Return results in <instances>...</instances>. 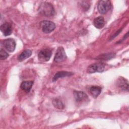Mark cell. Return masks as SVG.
I'll use <instances>...</instances> for the list:
<instances>
[{
  "mask_svg": "<svg viewBox=\"0 0 129 129\" xmlns=\"http://www.w3.org/2000/svg\"><path fill=\"white\" fill-rule=\"evenodd\" d=\"M39 13L46 17L53 16L55 15V10L53 6L47 2L42 3L38 8Z\"/></svg>",
  "mask_w": 129,
  "mask_h": 129,
  "instance_id": "1",
  "label": "cell"
},
{
  "mask_svg": "<svg viewBox=\"0 0 129 129\" xmlns=\"http://www.w3.org/2000/svg\"><path fill=\"white\" fill-rule=\"evenodd\" d=\"M40 24L42 31L45 33H49L55 28V24L50 21H42L40 22Z\"/></svg>",
  "mask_w": 129,
  "mask_h": 129,
  "instance_id": "2",
  "label": "cell"
},
{
  "mask_svg": "<svg viewBox=\"0 0 129 129\" xmlns=\"http://www.w3.org/2000/svg\"><path fill=\"white\" fill-rule=\"evenodd\" d=\"M105 64L103 62H98L90 65L87 69L89 73H94L95 72H102L104 71Z\"/></svg>",
  "mask_w": 129,
  "mask_h": 129,
  "instance_id": "3",
  "label": "cell"
},
{
  "mask_svg": "<svg viewBox=\"0 0 129 129\" xmlns=\"http://www.w3.org/2000/svg\"><path fill=\"white\" fill-rule=\"evenodd\" d=\"M111 7V4L109 1H100L98 4V10L100 14H106Z\"/></svg>",
  "mask_w": 129,
  "mask_h": 129,
  "instance_id": "4",
  "label": "cell"
},
{
  "mask_svg": "<svg viewBox=\"0 0 129 129\" xmlns=\"http://www.w3.org/2000/svg\"><path fill=\"white\" fill-rule=\"evenodd\" d=\"M74 96L77 103H82L89 101L88 96L83 91H75L74 92Z\"/></svg>",
  "mask_w": 129,
  "mask_h": 129,
  "instance_id": "5",
  "label": "cell"
},
{
  "mask_svg": "<svg viewBox=\"0 0 129 129\" xmlns=\"http://www.w3.org/2000/svg\"><path fill=\"white\" fill-rule=\"evenodd\" d=\"M2 45L8 51L12 52L15 49L16 42L13 39L8 38L3 41Z\"/></svg>",
  "mask_w": 129,
  "mask_h": 129,
  "instance_id": "6",
  "label": "cell"
},
{
  "mask_svg": "<svg viewBox=\"0 0 129 129\" xmlns=\"http://www.w3.org/2000/svg\"><path fill=\"white\" fill-rule=\"evenodd\" d=\"M51 56V51L49 49H44L41 50L38 55V59L40 61H47Z\"/></svg>",
  "mask_w": 129,
  "mask_h": 129,
  "instance_id": "7",
  "label": "cell"
},
{
  "mask_svg": "<svg viewBox=\"0 0 129 129\" xmlns=\"http://www.w3.org/2000/svg\"><path fill=\"white\" fill-rule=\"evenodd\" d=\"M67 58V55L64 50L62 47H59L55 53L54 61L56 62H59L63 61Z\"/></svg>",
  "mask_w": 129,
  "mask_h": 129,
  "instance_id": "8",
  "label": "cell"
},
{
  "mask_svg": "<svg viewBox=\"0 0 129 129\" xmlns=\"http://www.w3.org/2000/svg\"><path fill=\"white\" fill-rule=\"evenodd\" d=\"M1 31L5 36H9L12 34V27L11 24L8 22L3 24L0 27Z\"/></svg>",
  "mask_w": 129,
  "mask_h": 129,
  "instance_id": "9",
  "label": "cell"
},
{
  "mask_svg": "<svg viewBox=\"0 0 129 129\" xmlns=\"http://www.w3.org/2000/svg\"><path fill=\"white\" fill-rule=\"evenodd\" d=\"M117 86L123 90L127 91L128 89V81L123 78V77H120L117 81Z\"/></svg>",
  "mask_w": 129,
  "mask_h": 129,
  "instance_id": "10",
  "label": "cell"
},
{
  "mask_svg": "<svg viewBox=\"0 0 129 129\" xmlns=\"http://www.w3.org/2000/svg\"><path fill=\"white\" fill-rule=\"evenodd\" d=\"M73 75V73L72 72H69L66 71H59L57 72L55 74L53 78H52V81L54 82L60 78H63L67 76H71Z\"/></svg>",
  "mask_w": 129,
  "mask_h": 129,
  "instance_id": "11",
  "label": "cell"
},
{
  "mask_svg": "<svg viewBox=\"0 0 129 129\" xmlns=\"http://www.w3.org/2000/svg\"><path fill=\"white\" fill-rule=\"evenodd\" d=\"M89 91L91 95L95 98H97L101 92V88L99 86H93L90 88Z\"/></svg>",
  "mask_w": 129,
  "mask_h": 129,
  "instance_id": "12",
  "label": "cell"
},
{
  "mask_svg": "<svg viewBox=\"0 0 129 129\" xmlns=\"http://www.w3.org/2000/svg\"><path fill=\"white\" fill-rule=\"evenodd\" d=\"M33 84V81H24L21 83L20 88L26 93H28L30 91Z\"/></svg>",
  "mask_w": 129,
  "mask_h": 129,
  "instance_id": "13",
  "label": "cell"
},
{
  "mask_svg": "<svg viewBox=\"0 0 129 129\" xmlns=\"http://www.w3.org/2000/svg\"><path fill=\"white\" fill-rule=\"evenodd\" d=\"M94 25L96 28L101 29L104 26V19L101 16L96 18L94 20Z\"/></svg>",
  "mask_w": 129,
  "mask_h": 129,
  "instance_id": "14",
  "label": "cell"
},
{
  "mask_svg": "<svg viewBox=\"0 0 129 129\" xmlns=\"http://www.w3.org/2000/svg\"><path fill=\"white\" fill-rule=\"evenodd\" d=\"M32 54V51L29 49H26L23 51L18 57V59L20 61H22L24 59L29 57Z\"/></svg>",
  "mask_w": 129,
  "mask_h": 129,
  "instance_id": "15",
  "label": "cell"
},
{
  "mask_svg": "<svg viewBox=\"0 0 129 129\" xmlns=\"http://www.w3.org/2000/svg\"><path fill=\"white\" fill-rule=\"evenodd\" d=\"M52 104L56 108H57L59 109H62L64 107V104L62 102V101L57 98H56L53 100Z\"/></svg>",
  "mask_w": 129,
  "mask_h": 129,
  "instance_id": "16",
  "label": "cell"
},
{
  "mask_svg": "<svg viewBox=\"0 0 129 129\" xmlns=\"http://www.w3.org/2000/svg\"><path fill=\"white\" fill-rule=\"evenodd\" d=\"M9 56V54L3 49H1L0 50V58L1 60H4L7 58Z\"/></svg>",
  "mask_w": 129,
  "mask_h": 129,
  "instance_id": "17",
  "label": "cell"
},
{
  "mask_svg": "<svg viewBox=\"0 0 129 129\" xmlns=\"http://www.w3.org/2000/svg\"><path fill=\"white\" fill-rule=\"evenodd\" d=\"M81 6L84 10H87L89 9L90 4L87 1H82L81 2Z\"/></svg>",
  "mask_w": 129,
  "mask_h": 129,
  "instance_id": "18",
  "label": "cell"
}]
</instances>
